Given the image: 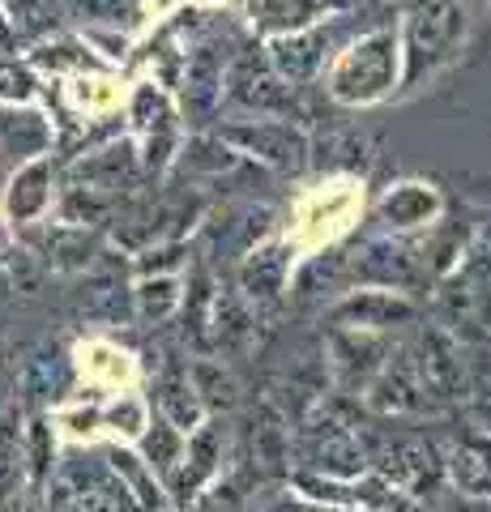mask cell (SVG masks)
Returning <instances> with one entry per match:
<instances>
[{
	"mask_svg": "<svg viewBox=\"0 0 491 512\" xmlns=\"http://www.w3.org/2000/svg\"><path fill=\"white\" fill-rule=\"evenodd\" d=\"M363 410L380 423H402V419H423L427 410V397H423V384L415 372V359H410V342H393L380 372L368 380V389L359 393Z\"/></svg>",
	"mask_w": 491,
	"mask_h": 512,
	"instance_id": "obj_10",
	"label": "cell"
},
{
	"mask_svg": "<svg viewBox=\"0 0 491 512\" xmlns=\"http://www.w3.org/2000/svg\"><path fill=\"white\" fill-rule=\"evenodd\" d=\"M466 39V13L457 0H406L402 22V82L419 86L457 56Z\"/></svg>",
	"mask_w": 491,
	"mask_h": 512,
	"instance_id": "obj_3",
	"label": "cell"
},
{
	"mask_svg": "<svg viewBox=\"0 0 491 512\" xmlns=\"http://www.w3.org/2000/svg\"><path fill=\"white\" fill-rule=\"evenodd\" d=\"M278 512H351V508H334V504H321V500H287Z\"/></svg>",
	"mask_w": 491,
	"mask_h": 512,
	"instance_id": "obj_48",
	"label": "cell"
},
{
	"mask_svg": "<svg viewBox=\"0 0 491 512\" xmlns=\"http://www.w3.org/2000/svg\"><path fill=\"white\" fill-rule=\"evenodd\" d=\"M13 30H9V22H5V13H0V52H13Z\"/></svg>",
	"mask_w": 491,
	"mask_h": 512,
	"instance_id": "obj_49",
	"label": "cell"
},
{
	"mask_svg": "<svg viewBox=\"0 0 491 512\" xmlns=\"http://www.w3.org/2000/svg\"><path fill=\"white\" fill-rule=\"evenodd\" d=\"M146 180L137 163V146L129 137H112L103 146L86 150L77 163L65 171V188H86V192H99V197L124 205L137 192V184Z\"/></svg>",
	"mask_w": 491,
	"mask_h": 512,
	"instance_id": "obj_14",
	"label": "cell"
},
{
	"mask_svg": "<svg viewBox=\"0 0 491 512\" xmlns=\"http://www.w3.org/2000/svg\"><path fill=\"white\" fill-rule=\"evenodd\" d=\"M419 320V303L402 291H380V286H355L342 299L329 303V325L346 329H372V333H393Z\"/></svg>",
	"mask_w": 491,
	"mask_h": 512,
	"instance_id": "obj_18",
	"label": "cell"
},
{
	"mask_svg": "<svg viewBox=\"0 0 491 512\" xmlns=\"http://www.w3.org/2000/svg\"><path fill=\"white\" fill-rule=\"evenodd\" d=\"M214 133L240 158L261 163L269 171H304L308 167L312 137L295 120H235V124H218Z\"/></svg>",
	"mask_w": 491,
	"mask_h": 512,
	"instance_id": "obj_9",
	"label": "cell"
},
{
	"mask_svg": "<svg viewBox=\"0 0 491 512\" xmlns=\"http://www.w3.org/2000/svg\"><path fill=\"white\" fill-rule=\"evenodd\" d=\"M13 372H18V363H13V355L5 346H0V410L9 406V389H13Z\"/></svg>",
	"mask_w": 491,
	"mask_h": 512,
	"instance_id": "obj_47",
	"label": "cell"
},
{
	"mask_svg": "<svg viewBox=\"0 0 491 512\" xmlns=\"http://www.w3.org/2000/svg\"><path fill=\"white\" fill-rule=\"evenodd\" d=\"M26 252L39 256L43 269L52 274H86V269L103 256V235L94 227H73V222H30L22 227Z\"/></svg>",
	"mask_w": 491,
	"mask_h": 512,
	"instance_id": "obj_16",
	"label": "cell"
},
{
	"mask_svg": "<svg viewBox=\"0 0 491 512\" xmlns=\"http://www.w3.org/2000/svg\"><path fill=\"white\" fill-rule=\"evenodd\" d=\"M22 453H26L30 491H43V483L56 474V427L43 410L30 414V423L22 427Z\"/></svg>",
	"mask_w": 491,
	"mask_h": 512,
	"instance_id": "obj_34",
	"label": "cell"
},
{
	"mask_svg": "<svg viewBox=\"0 0 491 512\" xmlns=\"http://www.w3.org/2000/svg\"><path fill=\"white\" fill-rule=\"evenodd\" d=\"M35 94H39V77L30 69H18V64H5V69H0V103L26 107Z\"/></svg>",
	"mask_w": 491,
	"mask_h": 512,
	"instance_id": "obj_43",
	"label": "cell"
},
{
	"mask_svg": "<svg viewBox=\"0 0 491 512\" xmlns=\"http://www.w3.org/2000/svg\"><path fill=\"white\" fill-rule=\"evenodd\" d=\"M52 141V128L39 111L30 107H0V150L5 154H18V158H39Z\"/></svg>",
	"mask_w": 491,
	"mask_h": 512,
	"instance_id": "obj_31",
	"label": "cell"
},
{
	"mask_svg": "<svg viewBox=\"0 0 491 512\" xmlns=\"http://www.w3.org/2000/svg\"><path fill=\"white\" fill-rule=\"evenodd\" d=\"M86 43H94V47H103V56H112V60H124V35H103V30H86Z\"/></svg>",
	"mask_w": 491,
	"mask_h": 512,
	"instance_id": "obj_46",
	"label": "cell"
},
{
	"mask_svg": "<svg viewBox=\"0 0 491 512\" xmlns=\"http://www.w3.org/2000/svg\"><path fill=\"white\" fill-rule=\"evenodd\" d=\"M60 427H69L73 436H90V431L99 427V406H86V410L65 406V410H60Z\"/></svg>",
	"mask_w": 491,
	"mask_h": 512,
	"instance_id": "obj_45",
	"label": "cell"
},
{
	"mask_svg": "<svg viewBox=\"0 0 491 512\" xmlns=\"http://www.w3.org/2000/svg\"><path fill=\"white\" fill-rule=\"evenodd\" d=\"M82 278L77 291V312L90 325H129L133 320V286L120 282V269L107 261H94Z\"/></svg>",
	"mask_w": 491,
	"mask_h": 512,
	"instance_id": "obj_23",
	"label": "cell"
},
{
	"mask_svg": "<svg viewBox=\"0 0 491 512\" xmlns=\"http://www.w3.org/2000/svg\"><path fill=\"white\" fill-rule=\"evenodd\" d=\"M176 163L193 175V180H210V184H218L223 175H231V171H240L248 158H240L231 146L218 133H201V137H193L188 141V150H180L176 154Z\"/></svg>",
	"mask_w": 491,
	"mask_h": 512,
	"instance_id": "obj_30",
	"label": "cell"
},
{
	"mask_svg": "<svg viewBox=\"0 0 491 512\" xmlns=\"http://www.w3.org/2000/svg\"><path fill=\"white\" fill-rule=\"evenodd\" d=\"M410 359H415V372L423 384L427 410L432 414H453L466 406L470 397V355L462 350V342L440 325V320H423L419 333L410 338Z\"/></svg>",
	"mask_w": 491,
	"mask_h": 512,
	"instance_id": "obj_5",
	"label": "cell"
},
{
	"mask_svg": "<svg viewBox=\"0 0 491 512\" xmlns=\"http://www.w3.org/2000/svg\"><path fill=\"white\" fill-rule=\"evenodd\" d=\"M466 410H470V427H479L483 436H491V376H474Z\"/></svg>",
	"mask_w": 491,
	"mask_h": 512,
	"instance_id": "obj_44",
	"label": "cell"
},
{
	"mask_svg": "<svg viewBox=\"0 0 491 512\" xmlns=\"http://www.w3.org/2000/svg\"><path fill=\"white\" fill-rule=\"evenodd\" d=\"M73 376H77V367L69 359V350L56 346V342H43L18 363V372H13V393H18L22 406L43 410L52 402H65V393L73 389Z\"/></svg>",
	"mask_w": 491,
	"mask_h": 512,
	"instance_id": "obj_20",
	"label": "cell"
},
{
	"mask_svg": "<svg viewBox=\"0 0 491 512\" xmlns=\"http://www.w3.org/2000/svg\"><path fill=\"white\" fill-rule=\"evenodd\" d=\"M227 440H231V423H227V414H210V419H205L197 431H188L180 466L171 470V478H167V491L176 495L180 504H188V500H193V495H197L205 483H210V478L223 474Z\"/></svg>",
	"mask_w": 491,
	"mask_h": 512,
	"instance_id": "obj_17",
	"label": "cell"
},
{
	"mask_svg": "<svg viewBox=\"0 0 491 512\" xmlns=\"http://www.w3.org/2000/svg\"><path fill=\"white\" fill-rule=\"evenodd\" d=\"M5 244H9V235H5V227H0V252H5Z\"/></svg>",
	"mask_w": 491,
	"mask_h": 512,
	"instance_id": "obj_50",
	"label": "cell"
},
{
	"mask_svg": "<svg viewBox=\"0 0 491 512\" xmlns=\"http://www.w3.org/2000/svg\"><path fill=\"white\" fill-rule=\"evenodd\" d=\"M308 163H316V167L363 171V167L372 163V146H368V137L351 133V128H334L329 137L308 141Z\"/></svg>",
	"mask_w": 491,
	"mask_h": 512,
	"instance_id": "obj_35",
	"label": "cell"
},
{
	"mask_svg": "<svg viewBox=\"0 0 491 512\" xmlns=\"http://www.w3.org/2000/svg\"><path fill=\"white\" fill-rule=\"evenodd\" d=\"M180 278L176 274H150V278H137L133 286V320L141 325H167L171 316L180 312Z\"/></svg>",
	"mask_w": 491,
	"mask_h": 512,
	"instance_id": "obj_33",
	"label": "cell"
},
{
	"mask_svg": "<svg viewBox=\"0 0 491 512\" xmlns=\"http://www.w3.org/2000/svg\"><path fill=\"white\" fill-rule=\"evenodd\" d=\"M376 218L385 222L389 231H419V227H436L440 218V192L432 184L406 180L393 184L376 205Z\"/></svg>",
	"mask_w": 491,
	"mask_h": 512,
	"instance_id": "obj_27",
	"label": "cell"
},
{
	"mask_svg": "<svg viewBox=\"0 0 491 512\" xmlns=\"http://www.w3.org/2000/svg\"><path fill=\"white\" fill-rule=\"evenodd\" d=\"M99 423L120 431V436H129V440H141V431H146V423H150L146 419V402H137V397H120V402L99 410Z\"/></svg>",
	"mask_w": 491,
	"mask_h": 512,
	"instance_id": "obj_41",
	"label": "cell"
},
{
	"mask_svg": "<svg viewBox=\"0 0 491 512\" xmlns=\"http://www.w3.org/2000/svg\"><path fill=\"white\" fill-rule=\"evenodd\" d=\"M103 461L112 466V474L120 478L124 487H129V495H133V500L146 508V512L163 508V491H158V478H154V470H150L137 453H129V448H107Z\"/></svg>",
	"mask_w": 491,
	"mask_h": 512,
	"instance_id": "obj_37",
	"label": "cell"
},
{
	"mask_svg": "<svg viewBox=\"0 0 491 512\" xmlns=\"http://www.w3.org/2000/svg\"><path fill=\"white\" fill-rule=\"evenodd\" d=\"M269 222H274V214L265 210V205H240V210H231L223 227H214L218 231V252H227V256H244L248 248H257L261 239L269 235Z\"/></svg>",
	"mask_w": 491,
	"mask_h": 512,
	"instance_id": "obj_36",
	"label": "cell"
},
{
	"mask_svg": "<svg viewBox=\"0 0 491 512\" xmlns=\"http://www.w3.org/2000/svg\"><path fill=\"white\" fill-rule=\"evenodd\" d=\"M30 69L43 73H82V69H99V60L90 56L86 39H39L30 43Z\"/></svg>",
	"mask_w": 491,
	"mask_h": 512,
	"instance_id": "obj_38",
	"label": "cell"
},
{
	"mask_svg": "<svg viewBox=\"0 0 491 512\" xmlns=\"http://www.w3.org/2000/svg\"><path fill=\"white\" fill-rule=\"evenodd\" d=\"M223 99L231 107L248 111V116L291 120L299 111L295 86H287L278 77L261 43H235V52L227 56V73H223Z\"/></svg>",
	"mask_w": 491,
	"mask_h": 512,
	"instance_id": "obj_6",
	"label": "cell"
},
{
	"mask_svg": "<svg viewBox=\"0 0 491 512\" xmlns=\"http://www.w3.org/2000/svg\"><path fill=\"white\" fill-rule=\"evenodd\" d=\"M436 444L440 461H445L449 491L491 500V436H483L479 427H453L445 436H436Z\"/></svg>",
	"mask_w": 491,
	"mask_h": 512,
	"instance_id": "obj_19",
	"label": "cell"
},
{
	"mask_svg": "<svg viewBox=\"0 0 491 512\" xmlns=\"http://www.w3.org/2000/svg\"><path fill=\"white\" fill-rule=\"evenodd\" d=\"M0 13H5L13 39H26V43L56 35L60 22H65V5L60 0H0Z\"/></svg>",
	"mask_w": 491,
	"mask_h": 512,
	"instance_id": "obj_32",
	"label": "cell"
},
{
	"mask_svg": "<svg viewBox=\"0 0 491 512\" xmlns=\"http://www.w3.org/2000/svg\"><path fill=\"white\" fill-rule=\"evenodd\" d=\"M257 312L240 299L235 286H214V303H210V355L218 359H248L257 346Z\"/></svg>",
	"mask_w": 491,
	"mask_h": 512,
	"instance_id": "obj_21",
	"label": "cell"
},
{
	"mask_svg": "<svg viewBox=\"0 0 491 512\" xmlns=\"http://www.w3.org/2000/svg\"><path fill=\"white\" fill-rule=\"evenodd\" d=\"M0 274H5L13 299H39L43 286H47V269H43L39 256H30V252H9Z\"/></svg>",
	"mask_w": 491,
	"mask_h": 512,
	"instance_id": "obj_40",
	"label": "cell"
},
{
	"mask_svg": "<svg viewBox=\"0 0 491 512\" xmlns=\"http://www.w3.org/2000/svg\"><path fill=\"white\" fill-rule=\"evenodd\" d=\"M351 0H248V22L261 35H295L316 22H325L329 13L346 9Z\"/></svg>",
	"mask_w": 491,
	"mask_h": 512,
	"instance_id": "obj_26",
	"label": "cell"
},
{
	"mask_svg": "<svg viewBox=\"0 0 491 512\" xmlns=\"http://www.w3.org/2000/svg\"><path fill=\"white\" fill-rule=\"evenodd\" d=\"M56 201V167L52 158L39 154V158H26V163L9 175V188H5V218L13 227H30V222H43V214L52 210Z\"/></svg>",
	"mask_w": 491,
	"mask_h": 512,
	"instance_id": "obj_22",
	"label": "cell"
},
{
	"mask_svg": "<svg viewBox=\"0 0 491 512\" xmlns=\"http://www.w3.org/2000/svg\"><path fill=\"white\" fill-rule=\"evenodd\" d=\"M184 256H193L188 252V244H154L146 252H137L133 256V269H137V278H150V274H171Z\"/></svg>",
	"mask_w": 491,
	"mask_h": 512,
	"instance_id": "obj_42",
	"label": "cell"
},
{
	"mask_svg": "<svg viewBox=\"0 0 491 512\" xmlns=\"http://www.w3.org/2000/svg\"><path fill=\"white\" fill-rule=\"evenodd\" d=\"M227 47L218 35H201L184 47L180 56V111L188 124H210V116L223 103V73H227Z\"/></svg>",
	"mask_w": 491,
	"mask_h": 512,
	"instance_id": "obj_12",
	"label": "cell"
},
{
	"mask_svg": "<svg viewBox=\"0 0 491 512\" xmlns=\"http://www.w3.org/2000/svg\"><path fill=\"white\" fill-rule=\"evenodd\" d=\"M359 431H363L368 470L380 474L385 483L402 487L410 500L436 504L449 491L445 461H440V444L432 431L419 427H359Z\"/></svg>",
	"mask_w": 491,
	"mask_h": 512,
	"instance_id": "obj_2",
	"label": "cell"
},
{
	"mask_svg": "<svg viewBox=\"0 0 491 512\" xmlns=\"http://www.w3.org/2000/svg\"><path fill=\"white\" fill-rule=\"evenodd\" d=\"M184 431H176L167 419H158L154 414V423H146V431H141V461L154 470V478H171V470L180 466V457H184Z\"/></svg>",
	"mask_w": 491,
	"mask_h": 512,
	"instance_id": "obj_39",
	"label": "cell"
},
{
	"mask_svg": "<svg viewBox=\"0 0 491 512\" xmlns=\"http://www.w3.org/2000/svg\"><path fill=\"white\" fill-rule=\"evenodd\" d=\"M291 256H295L291 244H282V239H261V244L248 248L240 256V265H235V291H240V299L257 312V320L278 312L282 299H287Z\"/></svg>",
	"mask_w": 491,
	"mask_h": 512,
	"instance_id": "obj_15",
	"label": "cell"
},
{
	"mask_svg": "<svg viewBox=\"0 0 491 512\" xmlns=\"http://www.w3.org/2000/svg\"><path fill=\"white\" fill-rule=\"evenodd\" d=\"M150 402L158 410V419H167L176 431H184V436L210 419L205 406H201V397H197V389H193V380H188V363H167L163 372L154 376Z\"/></svg>",
	"mask_w": 491,
	"mask_h": 512,
	"instance_id": "obj_25",
	"label": "cell"
},
{
	"mask_svg": "<svg viewBox=\"0 0 491 512\" xmlns=\"http://www.w3.org/2000/svg\"><path fill=\"white\" fill-rule=\"evenodd\" d=\"M325 52H329V30L321 22L308 26V30H295V35H274L269 47H265V56L278 69V77L287 86H295V90L316 77Z\"/></svg>",
	"mask_w": 491,
	"mask_h": 512,
	"instance_id": "obj_24",
	"label": "cell"
},
{
	"mask_svg": "<svg viewBox=\"0 0 491 512\" xmlns=\"http://www.w3.org/2000/svg\"><path fill=\"white\" fill-rule=\"evenodd\" d=\"M188 380H193V389L201 397L205 414H231L240 410V376H235V367L218 355H197L188 359Z\"/></svg>",
	"mask_w": 491,
	"mask_h": 512,
	"instance_id": "obj_29",
	"label": "cell"
},
{
	"mask_svg": "<svg viewBox=\"0 0 491 512\" xmlns=\"http://www.w3.org/2000/svg\"><path fill=\"white\" fill-rule=\"evenodd\" d=\"M398 77H402L398 35H393L389 26H376L368 35H359L334 60L329 94H334L342 107H368V103H380L385 94L398 90Z\"/></svg>",
	"mask_w": 491,
	"mask_h": 512,
	"instance_id": "obj_4",
	"label": "cell"
},
{
	"mask_svg": "<svg viewBox=\"0 0 491 512\" xmlns=\"http://www.w3.org/2000/svg\"><path fill=\"white\" fill-rule=\"evenodd\" d=\"M342 265H346V286H380V291L410 295L427 282L423 252L398 235L363 239L351 256H342Z\"/></svg>",
	"mask_w": 491,
	"mask_h": 512,
	"instance_id": "obj_7",
	"label": "cell"
},
{
	"mask_svg": "<svg viewBox=\"0 0 491 512\" xmlns=\"http://www.w3.org/2000/svg\"><path fill=\"white\" fill-rule=\"evenodd\" d=\"M235 457L252 470L257 483H282L295 474V436L291 423L278 414V406L261 397L257 406H248V419L240 427V448Z\"/></svg>",
	"mask_w": 491,
	"mask_h": 512,
	"instance_id": "obj_8",
	"label": "cell"
},
{
	"mask_svg": "<svg viewBox=\"0 0 491 512\" xmlns=\"http://www.w3.org/2000/svg\"><path fill=\"white\" fill-rule=\"evenodd\" d=\"M295 436V470L325 478H359L368 474L359 414L346 393H325L304 419L291 427Z\"/></svg>",
	"mask_w": 491,
	"mask_h": 512,
	"instance_id": "obj_1",
	"label": "cell"
},
{
	"mask_svg": "<svg viewBox=\"0 0 491 512\" xmlns=\"http://www.w3.org/2000/svg\"><path fill=\"white\" fill-rule=\"evenodd\" d=\"M393 338L389 333H372V329H346V325H329L321 355L329 367V380L338 384V393L359 397L368 389V380L380 372Z\"/></svg>",
	"mask_w": 491,
	"mask_h": 512,
	"instance_id": "obj_13",
	"label": "cell"
},
{
	"mask_svg": "<svg viewBox=\"0 0 491 512\" xmlns=\"http://www.w3.org/2000/svg\"><path fill=\"white\" fill-rule=\"evenodd\" d=\"M22 423L26 419L18 406L0 410V508H18L30 487L26 453H22Z\"/></svg>",
	"mask_w": 491,
	"mask_h": 512,
	"instance_id": "obj_28",
	"label": "cell"
},
{
	"mask_svg": "<svg viewBox=\"0 0 491 512\" xmlns=\"http://www.w3.org/2000/svg\"><path fill=\"white\" fill-rule=\"evenodd\" d=\"M129 120L137 124V133L146 137V146L137 150L141 175H146V180H163L180 154V124H176L180 116H176V107H171L167 90L158 82H141L129 99Z\"/></svg>",
	"mask_w": 491,
	"mask_h": 512,
	"instance_id": "obj_11",
	"label": "cell"
}]
</instances>
